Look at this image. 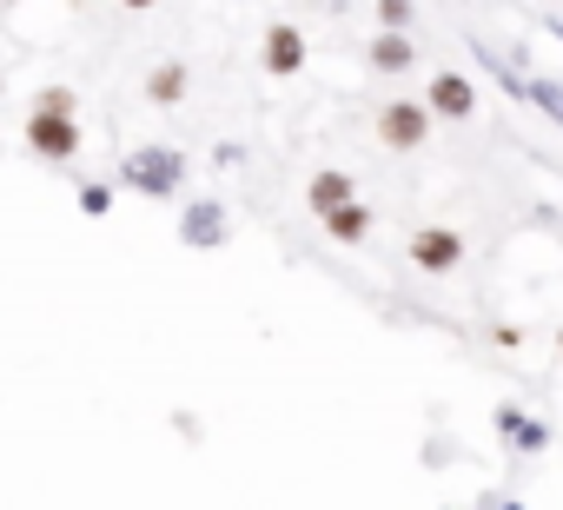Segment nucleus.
Wrapping results in <instances>:
<instances>
[{
  "mask_svg": "<svg viewBox=\"0 0 563 510\" xmlns=\"http://www.w3.org/2000/svg\"><path fill=\"white\" fill-rule=\"evenodd\" d=\"M530 107H543L556 126H563V80H550V74H537L530 80Z\"/></svg>",
  "mask_w": 563,
  "mask_h": 510,
  "instance_id": "14",
  "label": "nucleus"
},
{
  "mask_svg": "<svg viewBox=\"0 0 563 510\" xmlns=\"http://www.w3.org/2000/svg\"><path fill=\"white\" fill-rule=\"evenodd\" d=\"M120 8H126V14H146V8H159V0H120Z\"/></svg>",
  "mask_w": 563,
  "mask_h": 510,
  "instance_id": "17",
  "label": "nucleus"
},
{
  "mask_svg": "<svg viewBox=\"0 0 563 510\" xmlns=\"http://www.w3.org/2000/svg\"><path fill=\"white\" fill-rule=\"evenodd\" d=\"M34 107H54V113H74L80 100H74V87H41V93H34Z\"/></svg>",
  "mask_w": 563,
  "mask_h": 510,
  "instance_id": "16",
  "label": "nucleus"
},
{
  "mask_svg": "<svg viewBox=\"0 0 563 510\" xmlns=\"http://www.w3.org/2000/svg\"><path fill=\"white\" fill-rule=\"evenodd\" d=\"M431 126H438V120H431L424 100H385V107H378V140H385L391 153H418V146L431 140Z\"/></svg>",
  "mask_w": 563,
  "mask_h": 510,
  "instance_id": "4",
  "label": "nucleus"
},
{
  "mask_svg": "<svg viewBox=\"0 0 563 510\" xmlns=\"http://www.w3.org/2000/svg\"><path fill=\"white\" fill-rule=\"evenodd\" d=\"M556 352H563V332H556Z\"/></svg>",
  "mask_w": 563,
  "mask_h": 510,
  "instance_id": "18",
  "label": "nucleus"
},
{
  "mask_svg": "<svg viewBox=\"0 0 563 510\" xmlns=\"http://www.w3.org/2000/svg\"><path fill=\"white\" fill-rule=\"evenodd\" d=\"M497 431H504V444H517V451H543V444H550V431H543L530 411H517V404H497Z\"/></svg>",
  "mask_w": 563,
  "mask_h": 510,
  "instance_id": "12",
  "label": "nucleus"
},
{
  "mask_svg": "<svg viewBox=\"0 0 563 510\" xmlns=\"http://www.w3.org/2000/svg\"><path fill=\"white\" fill-rule=\"evenodd\" d=\"M8 8H21V0H8Z\"/></svg>",
  "mask_w": 563,
  "mask_h": 510,
  "instance_id": "19",
  "label": "nucleus"
},
{
  "mask_svg": "<svg viewBox=\"0 0 563 510\" xmlns=\"http://www.w3.org/2000/svg\"><path fill=\"white\" fill-rule=\"evenodd\" d=\"M80 120L74 113H54V107H34L27 113V153L34 159H47V166H67V159H80Z\"/></svg>",
  "mask_w": 563,
  "mask_h": 510,
  "instance_id": "2",
  "label": "nucleus"
},
{
  "mask_svg": "<svg viewBox=\"0 0 563 510\" xmlns=\"http://www.w3.org/2000/svg\"><path fill=\"white\" fill-rule=\"evenodd\" d=\"M186 153L179 146H140V153H126V166H120V186H133L140 199H173L179 186H186Z\"/></svg>",
  "mask_w": 563,
  "mask_h": 510,
  "instance_id": "1",
  "label": "nucleus"
},
{
  "mask_svg": "<svg viewBox=\"0 0 563 510\" xmlns=\"http://www.w3.org/2000/svg\"><path fill=\"white\" fill-rule=\"evenodd\" d=\"M405 252H411V266H418V273L444 279V273L464 266V232H457V225H418V232L405 239Z\"/></svg>",
  "mask_w": 563,
  "mask_h": 510,
  "instance_id": "3",
  "label": "nucleus"
},
{
  "mask_svg": "<svg viewBox=\"0 0 563 510\" xmlns=\"http://www.w3.org/2000/svg\"><path fill=\"white\" fill-rule=\"evenodd\" d=\"M179 239H186V245H199V252L225 245V239H232L225 206H219V199H192V206H186V219H179Z\"/></svg>",
  "mask_w": 563,
  "mask_h": 510,
  "instance_id": "7",
  "label": "nucleus"
},
{
  "mask_svg": "<svg viewBox=\"0 0 563 510\" xmlns=\"http://www.w3.org/2000/svg\"><path fill=\"white\" fill-rule=\"evenodd\" d=\"M358 199V179L352 173H339V166H325V173H312V186H306V206L325 219L332 206H352Z\"/></svg>",
  "mask_w": 563,
  "mask_h": 510,
  "instance_id": "9",
  "label": "nucleus"
},
{
  "mask_svg": "<svg viewBox=\"0 0 563 510\" xmlns=\"http://www.w3.org/2000/svg\"><path fill=\"white\" fill-rule=\"evenodd\" d=\"M306 34H299V21H272L265 34H258V67L272 74V80H292L299 67H306Z\"/></svg>",
  "mask_w": 563,
  "mask_h": 510,
  "instance_id": "5",
  "label": "nucleus"
},
{
  "mask_svg": "<svg viewBox=\"0 0 563 510\" xmlns=\"http://www.w3.org/2000/svg\"><path fill=\"white\" fill-rule=\"evenodd\" d=\"M186 87H192V67H186V60H159V67L146 74V100H153V107H179Z\"/></svg>",
  "mask_w": 563,
  "mask_h": 510,
  "instance_id": "10",
  "label": "nucleus"
},
{
  "mask_svg": "<svg viewBox=\"0 0 563 510\" xmlns=\"http://www.w3.org/2000/svg\"><path fill=\"white\" fill-rule=\"evenodd\" d=\"M372 14H378L385 34H411V14L418 8H411V0H372Z\"/></svg>",
  "mask_w": 563,
  "mask_h": 510,
  "instance_id": "13",
  "label": "nucleus"
},
{
  "mask_svg": "<svg viewBox=\"0 0 563 510\" xmlns=\"http://www.w3.org/2000/svg\"><path fill=\"white\" fill-rule=\"evenodd\" d=\"M319 225H325V239H332V245H358V239L372 232V206H365V199H352V206H332Z\"/></svg>",
  "mask_w": 563,
  "mask_h": 510,
  "instance_id": "11",
  "label": "nucleus"
},
{
  "mask_svg": "<svg viewBox=\"0 0 563 510\" xmlns=\"http://www.w3.org/2000/svg\"><path fill=\"white\" fill-rule=\"evenodd\" d=\"M424 107H431V120H477V87H471V74H464V67H438L431 87H424Z\"/></svg>",
  "mask_w": 563,
  "mask_h": 510,
  "instance_id": "6",
  "label": "nucleus"
},
{
  "mask_svg": "<svg viewBox=\"0 0 563 510\" xmlns=\"http://www.w3.org/2000/svg\"><path fill=\"white\" fill-rule=\"evenodd\" d=\"M80 212H87V219H107V212H113V186H107V179H87V186H80Z\"/></svg>",
  "mask_w": 563,
  "mask_h": 510,
  "instance_id": "15",
  "label": "nucleus"
},
{
  "mask_svg": "<svg viewBox=\"0 0 563 510\" xmlns=\"http://www.w3.org/2000/svg\"><path fill=\"white\" fill-rule=\"evenodd\" d=\"M365 67H372V74H411V67H418L411 34H385V27H378V41L365 47Z\"/></svg>",
  "mask_w": 563,
  "mask_h": 510,
  "instance_id": "8",
  "label": "nucleus"
}]
</instances>
